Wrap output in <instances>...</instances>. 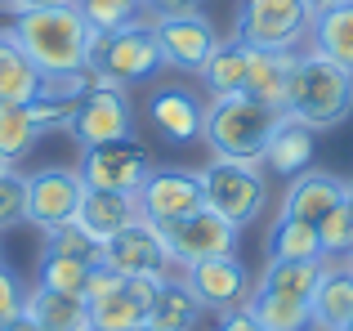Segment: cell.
Wrapping results in <instances>:
<instances>
[{
  "label": "cell",
  "mask_w": 353,
  "mask_h": 331,
  "mask_svg": "<svg viewBox=\"0 0 353 331\" xmlns=\"http://www.w3.org/2000/svg\"><path fill=\"white\" fill-rule=\"evenodd\" d=\"M18 50L41 68V77H59V72H81L90 63V23L81 18L77 5H54V9H32V14L9 18Z\"/></svg>",
  "instance_id": "6da1fadb"
},
{
  "label": "cell",
  "mask_w": 353,
  "mask_h": 331,
  "mask_svg": "<svg viewBox=\"0 0 353 331\" xmlns=\"http://www.w3.org/2000/svg\"><path fill=\"white\" fill-rule=\"evenodd\" d=\"M291 121L309 126L313 134L336 130L353 117V72L340 63L322 59L304 45L295 54V72H291V90H286V108Z\"/></svg>",
  "instance_id": "7a4b0ae2"
},
{
  "label": "cell",
  "mask_w": 353,
  "mask_h": 331,
  "mask_svg": "<svg viewBox=\"0 0 353 331\" xmlns=\"http://www.w3.org/2000/svg\"><path fill=\"white\" fill-rule=\"evenodd\" d=\"M282 121V112L259 99L241 94H219L206 99V121H201V143L210 148V157H233V161H259L273 126Z\"/></svg>",
  "instance_id": "3957f363"
},
{
  "label": "cell",
  "mask_w": 353,
  "mask_h": 331,
  "mask_svg": "<svg viewBox=\"0 0 353 331\" xmlns=\"http://www.w3.org/2000/svg\"><path fill=\"white\" fill-rule=\"evenodd\" d=\"M90 72L99 77V86H121L134 90L143 81H152L161 72V50H157L152 18H134V23L117 27V32H94L90 41Z\"/></svg>",
  "instance_id": "277c9868"
},
{
  "label": "cell",
  "mask_w": 353,
  "mask_h": 331,
  "mask_svg": "<svg viewBox=\"0 0 353 331\" xmlns=\"http://www.w3.org/2000/svg\"><path fill=\"white\" fill-rule=\"evenodd\" d=\"M201 197H206V210H215L233 228H246L268 206V170L259 161L210 157L201 166Z\"/></svg>",
  "instance_id": "5b68a950"
},
{
  "label": "cell",
  "mask_w": 353,
  "mask_h": 331,
  "mask_svg": "<svg viewBox=\"0 0 353 331\" xmlns=\"http://www.w3.org/2000/svg\"><path fill=\"white\" fill-rule=\"evenodd\" d=\"M313 14L304 0H241L233 14V36L250 50H304Z\"/></svg>",
  "instance_id": "8992f818"
},
{
  "label": "cell",
  "mask_w": 353,
  "mask_h": 331,
  "mask_svg": "<svg viewBox=\"0 0 353 331\" xmlns=\"http://www.w3.org/2000/svg\"><path fill=\"white\" fill-rule=\"evenodd\" d=\"M85 197V179H81L77 166H41V170L27 174V224L54 233V228L72 224Z\"/></svg>",
  "instance_id": "52a82bcc"
},
{
  "label": "cell",
  "mask_w": 353,
  "mask_h": 331,
  "mask_svg": "<svg viewBox=\"0 0 353 331\" xmlns=\"http://www.w3.org/2000/svg\"><path fill=\"white\" fill-rule=\"evenodd\" d=\"M77 170L85 179V188L134 197L143 188V179L152 174V157L139 139H112V143H99V148H81Z\"/></svg>",
  "instance_id": "ba28073f"
},
{
  "label": "cell",
  "mask_w": 353,
  "mask_h": 331,
  "mask_svg": "<svg viewBox=\"0 0 353 331\" xmlns=\"http://www.w3.org/2000/svg\"><path fill=\"white\" fill-rule=\"evenodd\" d=\"M139 219L165 228L174 219L192 215V210L206 206L201 197V170H183V166H152V174L143 179V188L134 192Z\"/></svg>",
  "instance_id": "9c48e42d"
},
{
  "label": "cell",
  "mask_w": 353,
  "mask_h": 331,
  "mask_svg": "<svg viewBox=\"0 0 353 331\" xmlns=\"http://www.w3.org/2000/svg\"><path fill=\"white\" fill-rule=\"evenodd\" d=\"M99 264L112 269L117 278H165V273H174V260L165 251L161 228L148 224V219H134L117 237H108L99 246Z\"/></svg>",
  "instance_id": "30bf717a"
},
{
  "label": "cell",
  "mask_w": 353,
  "mask_h": 331,
  "mask_svg": "<svg viewBox=\"0 0 353 331\" xmlns=\"http://www.w3.org/2000/svg\"><path fill=\"white\" fill-rule=\"evenodd\" d=\"M68 134L77 139V148H99V143H112V139H134V103H130V90L94 86L77 103V117H72Z\"/></svg>",
  "instance_id": "8fae6325"
},
{
  "label": "cell",
  "mask_w": 353,
  "mask_h": 331,
  "mask_svg": "<svg viewBox=\"0 0 353 331\" xmlns=\"http://www.w3.org/2000/svg\"><path fill=\"white\" fill-rule=\"evenodd\" d=\"M161 237H165V251H170L174 269H188V264L215 260V255H233L241 228H233L228 219H219L215 210L201 206V210H192V215L165 224Z\"/></svg>",
  "instance_id": "7c38bea8"
},
{
  "label": "cell",
  "mask_w": 353,
  "mask_h": 331,
  "mask_svg": "<svg viewBox=\"0 0 353 331\" xmlns=\"http://www.w3.org/2000/svg\"><path fill=\"white\" fill-rule=\"evenodd\" d=\"M157 50H161V68L179 72V77H197L201 63L215 54L224 41L210 14H179V18H152Z\"/></svg>",
  "instance_id": "4fadbf2b"
},
{
  "label": "cell",
  "mask_w": 353,
  "mask_h": 331,
  "mask_svg": "<svg viewBox=\"0 0 353 331\" xmlns=\"http://www.w3.org/2000/svg\"><path fill=\"white\" fill-rule=\"evenodd\" d=\"M179 278L188 282V291L197 296V305L206 314H228V309H241L255 291V278L250 269L233 255H215V260H201V264H188L179 269Z\"/></svg>",
  "instance_id": "5bb4252c"
},
{
  "label": "cell",
  "mask_w": 353,
  "mask_h": 331,
  "mask_svg": "<svg viewBox=\"0 0 353 331\" xmlns=\"http://www.w3.org/2000/svg\"><path fill=\"white\" fill-rule=\"evenodd\" d=\"M201 121H206V99H201L197 90L170 81V86H157L152 94H148V126H152L165 143H174V148L197 143Z\"/></svg>",
  "instance_id": "9a60e30c"
},
{
  "label": "cell",
  "mask_w": 353,
  "mask_h": 331,
  "mask_svg": "<svg viewBox=\"0 0 353 331\" xmlns=\"http://www.w3.org/2000/svg\"><path fill=\"white\" fill-rule=\"evenodd\" d=\"M345 197H349V179H340V174H331V170H318V166H309L304 174L286 179L282 210H277V215H291V219H309V224H322V219H327Z\"/></svg>",
  "instance_id": "2e32d148"
},
{
  "label": "cell",
  "mask_w": 353,
  "mask_h": 331,
  "mask_svg": "<svg viewBox=\"0 0 353 331\" xmlns=\"http://www.w3.org/2000/svg\"><path fill=\"white\" fill-rule=\"evenodd\" d=\"M313 152H318V134L282 112V121L273 126L264 152H259V166L268 174H277V179H295V174H304L313 166Z\"/></svg>",
  "instance_id": "e0dca14e"
},
{
  "label": "cell",
  "mask_w": 353,
  "mask_h": 331,
  "mask_svg": "<svg viewBox=\"0 0 353 331\" xmlns=\"http://www.w3.org/2000/svg\"><path fill=\"white\" fill-rule=\"evenodd\" d=\"M313 331H349L353 323V269L345 260H327L318 291L309 300Z\"/></svg>",
  "instance_id": "ac0fdd59"
},
{
  "label": "cell",
  "mask_w": 353,
  "mask_h": 331,
  "mask_svg": "<svg viewBox=\"0 0 353 331\" xmlns=\"http://www.w3.org/2000/svg\"><path fill=\"white\" fill-rule=\"evenodd\" d=\"M134 219H139L134 197H125V192H103V188H85L81 210H77V219H72V224H77L90 242L103 246L108 237H117L121 228L134 224Z\"/></svg>",
  "instance_id": "d6986e66"
},
{
  "label": "cell",
  "mask_w": 353,
  "mask_h": 331,
  "mask_svg": "<svg viewBox=\"0 0 353 331\" xmlns=\"http://www.w3.org/2000/svg\"><path fill=\"white\" fill-rule=\"evenodd\" d=\"M295 54L300 50H250L246 94L282 112L286 108V90H291V72H295Z\"/></svg>",
  "instance_id": "ffe728a7"
},
{
  "label": "cell",
  "mask_w": 353,
  "mask_h": 331,
  "mask_svg": "<svg viewBox=\"0 0 353 331\" xmlns=\"http://www.w3.org/2000/svg\"><path fill=\"white\" fill-rule=\"evenodd\" d=\"M201 314L206 309L197 305V296L188 291V282L179 278V273H165L161 287H157L152 305H148V327L157 331H192L201 323Z\"/></svg>",
  "instance_id": "44dd1931"
},
{
  "label": "cell",
  "mask_w": 353,
  "mask_h": 331,
  "mask_svg": "<svg viewBox=\"0 0 353 331\" xmlns=\"http://www.w3.org/2000/svg\"><path fill=\"white\" fill-rule=\"evenodd\" d=\"M23 314L32 318L41 331H85L90 327V309L81 296H63V291H50V287H27V305Z\"/></svg>",
  "instance_id": "7402d4cb"
},
{
  "label": "cell",
  "mask_w": 353,
  "mask_h": 331,
  "mask_svg": "<svg viewBox=\"0 0 353 331\" xmlns=\"http://www.w3.org/2000/svg\"><path fill=\"white\" fill-rule=\"evenodd\" d=\"M246 63H250V45H241L237 36H224L215 45L206 63H201L197 81L206 90V99H219V94H241L246 90Z\"/></svg>",
  "instance_id": "603a6c76"
},
{
  "label": "cell",
  "mask_w": 353,
  "mask_h": 331,
  "mask_svg": "<svg viewBox=\"0 0 353 331\" xmlns=\"http://www.w3.org/2000/svg\"><path fill=\"white\" fill-rule=\"evenodd\" d=\"M41 94V68L18 50L14 32L0 27V103H32Z\"/></svg>",
  "instance_id": "cb8c5ba5"
},
{
  "label": "cell",
  "mask_w": 353,
  "mask_h": 331,
  "mask_svg": "<svg viewBox=\"0 0 353 331\" xmlns=\"http://www.w3.org/2000/svg\"><path fill=\"white\" fill-rule=\"evenodd\" d=\"M309 50L353 72V0L313 18L309 23Z\"/></svg>",
  "instance_id": "d4e9b609"
},
{
  "label": "cell",
  "mask_w": 353,
  "mask_h": 331,
  "mask_svg": "<svg viewBox=\"0 0 353 331\" xmlns=\"http://www.w3.org/2000/svg\"><path fill=\"white\" fill-rule=\"evenodd\" d=\"M322 273H327V260H268L255 287L273 291V296H291V300H313Z\"/></svg>",
  "instance_id": "484cf974"
},
{
  "label": "cell",
  "mask_w": 353,
  "mask_h": 331,
  "mask_svg": "<svg viewBox=\"0 0 353 331\" xmlns=\"http://www.w3.org/2000/svg\"><path fill=\"white\" fill-rule=\"evenodd\" d=\"M264 251H268V260H327V255H322L318 224L291 219V215L273 219V228H268V237H264Z\"/></svg>",
  "instance_id": "4316f807"
},
{
  "label": "cell",
  "mask_w": 353,
  "mask_h": 331,
  "mask_svg": "<svg viewBox=\"0 0 353 331\" xmlns=\"http://www.w3.org/2000/svg\"><path fill=\"white\" fill-rule=\"evenodd\" d=\"M90 327L94 331H139L148 323V305L130 291V282L121 278V287L112 291V296H99L90 300Z\"/></svg>",
  "instance_id": "83f0119b"
},
{
  "label": "cell",
  "mask_w": 353,
  "mask_h": 331,
  "mask_svg": "<svg viewBox=\"0 0 353 331\" xmlns=\"http://www.w3.org/2000/svg\"><path fill=\"white\" fill-rule=\"evenodd\" d=\"M246 309L255 314V323L264 331H313L309 300H291V296H273V291H250Z\"/></svg>",
  "instance_id": "f1b7e54d"
},
{
  "label": "cell",
  "mask_w": 353,
  "mask_h": 331,
  "mask_svg": "<svg viewBox=\"0 0 353 331\" xmlns=\"http://www.w3.org/2000/svg\"><path fill=\"white\" fill-rule=\"evenodd\" d=\"M41 139L45 134H41V126L32 121L27 103H0V152H5L9 161L18 166Z\"/></svg>",
  "instance_id": "f546056e"
},
{
  "label": "cell",
  "mask_w": 353,
  "mask_h": 331,
  "mask_svg": "<svg viewBox=\"0 0 353 331\" xmlns=\"http://www.w3.org/2000/svg\"><path fill=\"white\" fill-rule=\"evenodd\" d=\"M90 269H94L90 260H77V255H50V251H45L41 255V278H36V282L50 287V291H63V296H81V300H85Z\"/></svg>",
  "instance_id": "4dcf8cb0"
},
{
  "label": "cell",
  "mask_w": 353,
  "mask_h": 331,
  "mask_svg": "<svg viewBox=\"0 0 353 331\" xmlns=\"http://www.w3.org/2000/svg\"><path fill=\"white\" fill-rule=\"evenodd\" d=\"M72 5L81 9L90 32H117V27L143 18V0H72Z\"/></svg>",
  "instance_id": "1f68e13d"
},
{
  "label": "cell",
  "mask_w": 353,
  "mask_h": 331,
  "mask_svg": "<svg viewBox=\"0 0 353 331\" xmlns=\"http://www.w3.org/2000/svg\"><path fill=\"white\" fill-rule=\"evenodd\" d=\"M318 237H322V255L327 260H349L353 255V201L349 197L318 224Z\"/></svg>",
  "instance_id": "d6a6232c"
},
{
  "label": "cell",
  "mask_w": 353,
  "mask_h": 331,
  "mask_svg": "<svg viewBox=\"0 0 353 331\" xmlns=\"http://www.w3.org/2000/svg\"><path fill=\"white\" fill-rule=\"evenodd\" d=\"M18 224H27V174L14 166L0 174V233Z\"/></svg>",
  "instance_id": "836d02e7"
},
{
  "label": "cell",
  "mask_w": 353,
  "mask_h": 331,
  "mask_svg": "<svg viewBox=\"0 0 353 331\" xmlns=\"http://www.w3.org/2000/svg\"><path fill=\"white\" fill-rule=\"evenodd\" d=\"M45 251L50 255H77V260L99 264V242H90L77 224H63V228H54V233H45Z\"/></svg>",
  "instance_id": "e575fe53"
},
{
  "label": "cell",
  "mask_w": 353,
  "mask_h": 331,
  "mask_svg": "<svg viewBox=\"0 0 353 331\" xmlns=\"http://www.w3.org/2000/svg\"><path fill=\"white\" fill-rule=\"evenodd\" d=\"M23 305H27V282L18 278V269H9L0 260V331L14 323V318H23Z\"/></svg>",
  "instance_id": "d590c367"
},
{
  "label": "cell",
  "mask_w": 353,
  "mask_h": 331,
  "mask_svg": "<svg viewBox=\"0 0 353 331\" xmlns=\"http://www.w3.org/2000/svg\"><path fill=\"white\" fill-rule=\"evenodd\" d=\"M148 18H179V14H206V0H143Z\"/></svg>",
  "instance_id": "8d00e7d4"
},
{
  "label": "cell",
  "mask_w": 353,
  "mask_h": 331,
  "mask_svg": "<svg viewBox=\"0 0 353 331\" xmlns=\"http://www.w3.org/2000/svg\"><path fill=\"white\" fill-rule=\"evenodd\" d=\"M215 331H264V327H259L255 314L241 305V309H228V314H215Z\"/></svg>",
  "instance_id": "74e56055"
},
{
  "label": "cell",
  "mask_w": 353,
  "mask_h": 331,
  "mask_svg": "<svg viewBox=\"0 0 353 331\" xmlns=\"http://www.w3.org/2000/svg\"><path fill=\"white\" fill-rule=\"evenodd\" d=\"M54 5H72V0H5V14H32V9H54Z\"/></svg>",
  "instance_id": "f35d334b"
},
{
  "label": "cell",
  "mask_w": 353,
  "mask_h": 331,
  "mask_svg": "<svg viewBox=\"0 0 353 331\" xmlns=\"http://www.w3.org/2000/svg\"><path fill=\"white\" fill-rule=\"evenodd\" d=\"M336 5H349V0H304V9H309L313 18H318V14H327V9H336Z\"/></svg>",
  "instance_id": "ab89813d"
},
{
  "label": "cell",
  "mask_w": 353,
  "mask_h": 331,
  "mask_svg": "<svg viewBox=\"0 0 353 331\" xmlns=\"http://www.w3.org/2000/svg\"><path fill=\"white\" fill-rule=\"evenodd\" d=\"M5 331H41V327H36V323H32V318H27V314H23V318H14V323H9Z\"/></svg>",
  "instance_id": "60d3db41"
},
{
  "label": "cell",
  "mask_w": 353,
  "mask_h": 331,
  "mask_svg": "<svg viewBox=\"0 0 353 331\" xmlns=\"http://www.w3.org/2000/svg\"><path fill=\"white\" fill-rule=\"evenodd\" d=\"M5 170H14V161H9L5 152H0V174H5Z\"/></svg>",
  "instance_id": "b9f144b4"
},
{
  "label": "cell",
  "mask_w": 353,
  "mask_h": 331,
  "mask_svg": "<svg viewBox=\"0 0 353 331\" xmlns=\"http://www.w3.org/2000/svg\"><path fill=\"white\" fill-rule=\"evenodd\" d=\"M139 331H157V327H148V323H143V327H139Z\"/></svg>",
  "instance_id": "7bdbcfd3"
},
{
  "label": "cell",
  "mask_w": 353,
  "mask_h": 331,
  "mask_svg": "<svg viewBox=\"0 0 353 331\" xmlns=\"http://www.w3.org/2000/svg\"><path fill=\"white\" fill-rule=\"evenodd\" d=\"M349 201H353V179H349Z\"/></svg>",
  "instance_id": "ee69618b"
},
{
  "label": "cell",
  "mask_w": 353,
  "mask_h": 331,
  "mask_svg": "<svg viewBox=\"0 0 353 331\" xmlns=\"http://www.w3.org/2000/svg\"><path fill=\"white\" fill-rule=\"evenodd\" d=\"M345 264H349V269H353V255H349V260H345Z\"/></svg>",
  "instance_id": "f6af8a7d"
},
{
  "label": "cell",
  "mask_w": 353,
  "mask_h": 331,
  "mask_svg": "<svg viewBox=\"0 0 353 331\" xmlns=\"http://www.w3.org/2000/svg\"><path fill=\"white\" fill-rule=\"evenodd\" d=\"M85 331H94V327H85Z\"/></svg>",
  "instance_id": "bcb514c9"
},
{
  "label": "cell",
  "mask_w": 353,
  "mask_h": 331,
  "mask_svg": "<svg viewBox=\"0 0 353 331\" xmlns=\"http://www.w3.org/2000/svg\"><path fill=\"white\" fill-rule=\"evenodd\" d=\"M349 331H353V323H349Z\"/></svg>",
  "instance_id": "7dc6e473"
},
{
  "label": "cell",
  "mask_w": 353,
  "mask_h": 331,
  "mask_svg": "<svg viewBox=\"0 0 353 331\" xmlns=\"http://www.w3.org/2000/svg\"><path fill=\"white\" fill-rule=\"evenodd\" d=\"M0 260H5V255H0Z\"/></svg>",
  "instance_id": "c3c4849f"
},
{
  "label": "cell",
  "mask_w": 353,
  "mask_h": 331,
  "mask_svg": "<svg viewBox=\"0 0 353 331\" xmlns=\"http://www.w3.org/2000/svg\"><path fill=\"white\" fill-rule=\"evenodd\" d=\"M0 5H5V0H0Z\"/></svg>",
  "instance_id": "681fc988"
}]
</instances>
